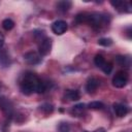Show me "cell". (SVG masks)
<instances>
[{
	"mask_svg": "<svg viewBox=\"0 0 132 132\" xmlns=\"http://www.w3.org/2000/svg\"><path fill=\"white\" fill-rule=\"evenodd\" d=\"M20 89L23 94L30 95L32 93L41 94L46 90L45 84L34 73L28 72L24 75L23 79L20 82Z\"/></svg>",
	"mask_w": 132,
	"mask_h": 132,
	"instance_id": "1",
	"label": "cell"
},
{
	"mask_svg": "<svg viewBox=\"0 0 132 132\" xmlns=\"http://www.w3.org/2000/svg\"><path fill=\"white\" fill-rule=\"evenodd\" d=\"M108 18L105 14L99 12H81L75 16V22L77 24L87 23L94 29H100L107 24Z\"/></svg>",
	"mask_w": 132,
	"mask_h": 132,
	"instance_id": "2",
	"label": "cell"
},
{
	"mask_svg": "<svg viewBox=\"0 0 132 132\" xmlns=\"http://www.w3.org/2000/svg\"><path fill=\"white\" fill-rule=\"evenodd\" d=\"M128 82V75L124 71H119L112 78V85L116 88H124Z\"/></svg>",
	"mask_w": 132,
	"mask_h": 132,
	"instance_id": "3",
	"label": "cell"
},
{
	"mask_svg": "<svg viewBox=\"0 0 132 132\" xmlns=\"http://www.w3.org/2000/svg\"><path fill=\"white\" fill-rule=\"evenodd\" d=\"M68 26H67V23L63 20H59V21H56L53 23L52 25V30L55 34L57 35H62L66 32Z\"/></svg>",
	"mask_w": 132,
	"mask_h": 132,
	"instance_id": "4",
	"label": "cell"
},
{
	"mask_svg": "<svg viewBox=\"0 0 132 132\" xmlns=\"http://www.w3.org/2000/svg\"><path fill=\"white\" fill-rule=\"evenodd\" d=\"M52 48V39L48 37H45L42 41L39 42V55L40 56H45L50 54Z\"/></svg>",
	"mask_w": 132,
	"mask_h": 132,
	"instance_id": "5",
	"label": "cell"
},
{
	"mask_svg": "<svg viewBox=\"0 0 132 132\" xmlns=\"http://www.w3.org/2000/svg\"><path fill=\"white\" fill-rule=\"evenodd\" d=\"M24 59H25V61L28 64H30V65H36V64H38V63L41 62V59L42 58H41V56L39 54H37L35 52H29V53L25 54Z\"/></svg>",
	"mask_w": 132,
	"mask_h": 132,
	"instance_id": "6",
	"label": "cell"
},
{
	"mask_svg": "<svg viewBox=\"0 0 132 132\" xmlns=\"http://www.w3.org/2000/svg\"><path fill=\"white\" fill-rule=\"evenodd\" d=\"M0 108L3 110V112L5 114H7V116L12 114V105H11L10 101L8 99H6L5 97L0 98Z\"/></svg>",
	"mask_w": 132,
	"mask_h": 132,
	"instance_id": "7",
	"label": "cell"
},
{
	"mask_svg": "<svg viewBox=\"0 0 132 132\" xmlns=\"http://www.w3.org/2000/svg\"><path fill=\"white\" fill-rule=\"evenodd\" d=\"M99 85H100L99 79H97L96 77H90L86 84V90L88 93H94L98 89Z\"/></svg>",
	"mask_w": 132,
	"mask_h": 132,
	"instance_id": "8",
	"label": "cell"
},
{
	"mask_svg": "<svg viewBox=\"0 0 132 132\" xmlns=\"http://www.w3.org/2000/svg\"><path fill=\"white\" fill-rule=\"evenodd\" d=\"M113 110H114V112H116V114H117L118 117L122 118V117H125V116L128 113L129 108H128L126 105H124V104L114 103V104H113Z\"/></svg>",
	"mask_w": 132,
	"mask_h": 132,
	"instance_id": "9",
	"label": "cell"
},
{
	"mask_svg": "<svg viewBox=\"0 0 132 132\" xmlns=\"http://www.w3.org/2000/svg\"><path fill=\"white\" fill-rule=\"evenodd\" d=\"M64 97L70 101H76L79 99L80 95L77 90H66V92L64 93Z\"/></svg>",
	"mask_w": 132,
	"mask_h": 132,
	"instance_id": "10",
	"label": "cell"
},
{
	"mask_svg": "<svg viewBox=\"0 0 132 132\" xmlns=\"http://www.w3.org/2000/svg\"><path fill=\"white\" fill-rule=\"evenodd\" d=\"M71 7V2L67 1V0H63V1H59L57 3V9L61 12H66L67 10H69V8Z\"/></svg>",
	"mask_w": 132,
	"mask_h": 132,
	"instance_id": "11",
	"label": "cell"
},
{
	"mask_svg": "<svg viewBox=\"0 0 132 132\" xmlns=\"http://www.w3.org/2000/svg\"><path fill=\"white\" fill-rule=\"evenodd\" d=\"M85 108H86V105L82 104V103H79V104H76V105H74V106L72 107L71 112H72V114H74V116H80V114L84 112Z\"/></svg>",
	"mask_w": 132,
	"mask_h": 132,
	"instance_id": "12",
	"label": "cell"
},
{
	"mask_svg": "<svg viewBox=\"0 0 132 132\" xmlns=\"http://www.w3.org/2000/svg\"><path fill=\"white\" fill-rule=\"evenodd\" d=\"M117 62H118L121 66H126V67H129V66H130V58H128V57L118 56V57H117Z\"/></svg>",
	"mask_w": 132,
	"mask_h": 132,
	"instance_id": "13",
	"label": "cell"
},
{
	"mask_svg": "<svg viewBox=\"0 0 132 132\" xmlns=\"http://www.w3.org/2000/svg\"><path fill=\"white\" fill-rule=\"evenodd\" d=\"M94 63H95V65H96L97 67L102 68V67L104 66V64L106 63V61H105V59L103 58L102 55H96L95 58H94Z\"/></svg>",
	"mask_w": 132,
	"mask_h": 132,
	"instance_id": "14",
	"label": "cell"
},
{
	"mask_svg": "<svg viewBox=\"0 0 132 132\" xmlns=\"http://www.w3.org/2000/svg\"><path fill=\"white\" fill-rule=\"evenodd\" d=\"M2 27H3L4 30L9 31V30H11L14 27V22L12 20H10V19H5L2 22Z\"/></svg>",
	"mask_w": 132,
	"mask_h": 132,
	"instance_id": "15",
	"label": "cell"
},
{
	"mask_svg": "<svg viewBox=\"0 0 132 132\" xmlns=\"http://www.w3.org/2000/svg\"><path fill=\"white\" fill-rule=\"evenodd\" d=\"M104 107V104L100 101H93L88 104V108L90 109H102Z\"/></svg>",
	"mask_w": 132,
	"mask_h": 132,
	"instance_id": "16",
	"label": "cell"
},
{
	"mask_svg": "<svg viewBox=\"0 0 132 132\" xmlns=\"http://www.w3.org/2000/svg\"><path fill=\"white\" fill-rule=\"evenodd\" d=\"M40 109L44 112V113H51L53 110H54V107H53V105L52 104H50V103H44V104H42L41 106H40Z\"/></svg>",
	"mask_w": 132,
	"mask_h": 132,
	"instance_id": "17",
	"label": "cell"
},
{
	"mask_svg": "<svg viewBox=\"0 0 132 132\" xmlns=\"http://www.w3.org/2000/svg\"><path fill=\"white\" fill-rule=\"evenodd\" d=\"M58 129H59V132H70V125L68 123L63 122L59 125Z\"/></svg>",
	"mask_w": 132,
	"mask_h": 132,
	"instance_id": "18",
	"label": "cell"
},
{
	"mask_svg": "<svg viewBox=\"0 0 132 132\" xmlns=\"http://www.w3.org/2000/svg\"><path fill=\"white\" fill-rule=\"evenodd\" d=\"M98 44H100L102 46H109L112 44V40L110 38H100L98 40Z\"/></svg>",
	"mask_w": 132,
	"mask_h": 132,
	"instance_id": "19",
	"label": "cell"
},
{
	"mask_svg": "<svg viewBox=\"0 0 132 132\" xmlns=\"http://www.w3.org/2000/svg\"><path fill=\"white\" fill-rule=\"evenodd\" d=\"M102 69V71L104 72V73H106V74H109L110 72H111V70H112V65L110 64V63H105L104 64V66L101 68Z\"/></svg>",
	"mask_w": 132,
	"mask_h": 132,
	"instance_id": "20",
	"label": "cell"
},
{
	"mask_svg": "<svg viewBox=\"0 0 132 132\" xmlns=\"http://www.w3.org/2000/svg\"><path fill=\"white\" fill-rule=\"evenodd\" d=\"M4 44V36L2 35V33L0 32V47Z\"/></svg>",
	"mask_w": 132,
	"mask_h": 132,
	"instance_id": "21",
	"label": "cell"
},
{
	"mask_svg": "<svg viewBox=\"0 0 132 132\" xmlns=\"http://www.w3.org/2000/svg\"><path fill=\"white\" fill-rule=\"evenodd\" d=\"M85 132H88V131H85ZM92 132H106V131H105L104 128H99V129H97L95 131H92Z\"/></svg>",
	"mask_w": 132,
	"mask_h": 132,
	"instance_id": "22",
	"label": "cell"
}]
</instances>
